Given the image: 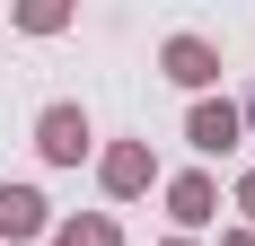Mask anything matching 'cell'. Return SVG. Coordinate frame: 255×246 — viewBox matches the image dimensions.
Instances as JSON below:
<instances>
[{
    "label": "cell",
    "instance_id": "1",
    "mask_svg": "<svg viewBox=\"0 0 255 246\" xmlns=\"http://www.w3.org/2000/svg\"><path fill=\"white\" fill-rule=\"evenodd\" d=\"M35 149H44L53 167H79V158L97 149V132H88L79 106H44V115H35Z\"/></svg>",
    "mask_w": 255,
    "mask_h": 246
},
{
    "label": "cell",
    "instance_id": "2",
    "mask_svg": "<svg viewBox=\"0 0 255 246\" xmlns=\"http://www.w3.org/2000/svg\"><path fill=\"white\" fill-rule=\"evenodd\" d=\"M150 176H158L150 141H115V149H97V185H106L115 202H132V194H150Z\"/></svg>",
    "mask_w": 255,
    "mask_h": 246
},
{
    "label": "cell",
    "instance_id": "3",
    "mask_svg": "<svg viewBox=\"0 0 255 246\" xmlns=\"http://www.w3.org/2000/svg\"><path fill=\"white\" fill-rule=\"evenodd\" d=\"M185 141L203 149V158H229L238 141H247V123H238L229 97H194V115H185Z\"/></svg>",
    "mask_w": 255,
    "mask_h": 246
},
{
    "label": "cell",
    "instance_id": "4",
    "mask_svg": "<svg viewBox=\"0 0 255 246\" xmlns=\"http://www.w3.org/2000/svg\"><path fill=\"white\" fill-rule=\"evenodd\" d=\"M158 71L176 79V88H211V79H220V53H211L203 35H167V44H158Z\"/></svg>",
    "mask_w": 255,
    "mask_h": 246
},
{
    "label": "cell",
    "instance_id": "5",
    "mask_svg": "<svg viewBox=\"0 0 255 246\" xmlns=\"http://www.w3.org/2000/svg\"><path fill=\"white\" fill-rule=\"evenodd\" d=\"M44 229H53V211H44V194H35V185H0V246L44 238Z\"/></svg>",
    "mask_w": 255,
    "mask_h": 246
},
{
    "label": "cell",
    "instance_id": "6",
    "mask_svg": "<svg viewBox=\"0 0 255 246\" xmlns=\"http://www.w3.org/2000/svg\"><path fill=\"white\" fill-rule=\"evenodd\" d=\"M167 220H176V229H211V220H220V185H211L203 167L176 176V185H167Z\"/></svg>",
    "mask_w": 255,
    "mask_h": 246
},
{
    "label": "cell",
    "instance_id": "7",
    "mask_svg": "<svg viewBox=\"0 0 255 246\" xmlns=\"http://www.w3.org/2000/svg\"><path fill=\"white\" fill-rule=\"evenodd\" d=\"M53 246H124V229L106 211H71V220H53Z\"/></svg>",
    "mask_w": 255,
    "mask_h": 246
},
{
    "label": "cell",
    "instance_id": "8",
    "mask_svg": "<svg viewBox=\"0 0 255 246\" xmlns=\"http://www.w3.org/2000/svg\"><path fill=\"white\" fill-rule=\"evenodd\" d=\"M18 26H26V35H62V26H71V9H62V0H26Z\"/></svg>",
    "mask_w": 255,
    "mask_h": 246
},
{
    "label": "cell",
    "instance_id": "9",
    "mask_svg": "<svg viewBox=\"0 0 255 246\" xmlns=\"http://www.w3.org/2000/svg\"><path fill=\"white\" fill-rule=\"evenodd\" d=\"M238 211H247V238H255V176L238 185Z\"/></svg>",
    "mask_w": 255,
    "mask_h": 246
},
{
    "label": "cell",
    "instance_id": "10",
    "mask_svg": "<svg viewBox=\"0 0 255 246\" xmlns=\"http://www.w3.org/2000/svg\"><path fill=\"white\" fill-rule=\"evenodd\" d=\"M220 246H255V238H247V229H229V238H220Z\"/></svg>",
    "mask_w": 255,
    "mask_h": 246
},
{
    "label": "cell",
    "instance_id": "11",
    "mask_svg": "<svg viewBox=\"0 0 255 246\" xmlns=\"http://www.w3.org/2000/svg\"><path fill=\"white\" fill-rule=\"evenodd\" d=\"M238 123H247V132H255V97H247V106H238Z\"/></svg>",
    "mask_w": 255,
    "mask_h": 246
},
{
    "label": "cell",
    "instance_id": "12",
    "mask_svg": "<svg viewBox=\"0 0 255 246\" xmlns=\"http://www.w3.org/2000/svg\"><path fill=\"white\" fill-rule=\"evenodd\" d=\"M167 246H194V238H167Z\"/></svg>",
    "mask_w": 255,
    "mask_h": 246
}]
</instances>
